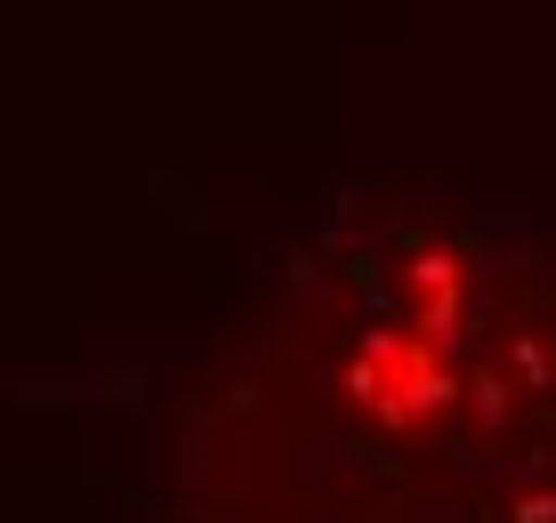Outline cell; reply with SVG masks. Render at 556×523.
<instances>
[{
  "label": "cell",
  "instance_id": "6da1fadb",
  "mask_svg": "<svg viewBox=\"0 0 556 523\" xmlns=\"http://www.w3.org/2000/svg\"><path fill=\"white\" fill-rule=\"evenodd\" d=\"M355 386L379 395V419H412V411H428V403L452 395L444 371L428 362V346H379V371H363Z\"/></svg>",
  "mask_w": 556,
  "mask_h": 523
}]
</instances>
